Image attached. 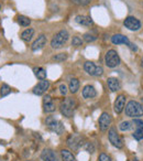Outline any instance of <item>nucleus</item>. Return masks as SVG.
<instances>
[{
  "label": "nucleus",
  "instance_id": "1",
  "mask_svg": "<svg viewBox=\"0 0 143 161\" xmlns=\"http://www.w3.org/2000/svg\"><path fill=\"white\" fill-rule=\"evenodd\" d=\"M76 101L74 98H72V97H67L65 98L64 101L61 103L60 105V109H61V113L64 115L65 117L69 118V117L73 116L74 114V110L76 108Z\"/></svg>",
  "mask_w": 143,
  "mask_h": 161
},
{
  "label": "nucleus",
  "instance_id": "2",
  "mask_svg": "<svg viewBox=\"0 0 143 161\" xmlns=\"http://www.w3.org/2000/svg\"><path fill=\"white\" fill-rule=\"evenodd\" d=\"M125 115L131 118H138V117L143 116L142 105L139 102L130 101L125 106Z\"/></svg>",
  "mask_w": 143,
  "mask_h": 161
},
{
  "label": "nucleus",
  "instance_id": "3",
  "mask_svg": "<svg viewBox=\"0 0 143 161\" xmlns=\"http://www.w3.org/2000/svg\"><path fill=\"white\" fill-rule=\"evenodd\" d=\"M68 38H69V33L67 30H61V31H58L51 41L52 49H61L67 42Z\"/></svg>",
  "mask_w": 143,
  "mask_h": 161
},
{
  "label": "nucleus",
  "instance_id": "4",
  "mask_svg": "<svg viewBox=\"0 0 143 161\" xmlns=\"http://www.w3.org/2000/svg\"><path fill=\"white\" fill-rule=\"evenodd\" d=\"M105 63L110 69H114V67L118 66L121 63L120 56H119L118 52L114 51V50H109L105 55Z\"/></svg>",
  "mask_w": 143,
  "mask_h": 161
},
{
  "label": "nucleus",
  "instance_id": "5",
  "mask_svg": "<svg viewBox=\"0 0 143 161\" xmlns=\"http://www.w3.org/2000/svg\"><path fill=\"white\" fill-rule=\"evenodd\" d=\"M108 139L111 142V145L114 147L118 148V149H122L123 148V140L119 134L117 132V129L114 127H111L108 131Z\"/></svg>",
  "mask_w": 143,
  "mask_h": 161
},
{
  "label": "nucleus",
  "instance_id": "6",
  "mask_svg": "<svg viewBox=\"0 0 143 161\" xmlns=\"http://www.w3.org/2000/svg\"><path fill=\"white\" fill-rule=\"evenodd\" d=\"M45 125L49 127L50 130H52V131H55L57 135H61L63 131H64V127H63L62 123H60V121H57L55 118H53V117H47L46 119H45Z\"/></svg>",
  "mask_w": 143,
  "mask_h": 161
},
{
  "label": "nucleus",
  "instance_id": "7",
  "mask_svg": "<svg viewBox=\"0 0 143 161\" xmlns=\"http://www.w3.org/2000/svg\"><path fill=\"white\" fill-rule=\"evenodd\" d=\"M84 69L87 72V74L93 76H101L103 74V69L101 66H97L94 62H90V61H87V62L84 64Z\"/></svg>",
  "mask_w": 143,
  "mask_h": 161
},
{
  "label": "nucleus",
  "instance_id": "8",
  "mask_svg": "<svg viewBox=\"0 0 143 161\" xmlns=\"http://www.w3.org/2000/svg\"><path fill=\"white\" fill-rule=\"evenodd\" d=\"M123 25H124L128 30H130V31H138V30H140L141 27H142L140 20L136 19L135 17H132V16H129L124 19Z\"/></svg>",
  "mask_w": 143,
  "mask_h": 161
},
{
  "label": "nucleus",
  "instance_id": "9",
  "mask_svg": "<svg viewBox=\"0 0 143 161\" xmlns=\"http://www.w3.org/2000/svg\"><path fill=\"white\" fill-rule=\"evenodd\" d=\"M111 121H112L111 115L107 112H103V114L100 115L99 120H98L99 128H100L101 131H106V130H108V128H109L110 125H111Z\"/></svg>",
  "mask_w": 143,
  "mask_h": 161
},
{
  "label": "nucleus",
  "instance_id": "10",
  "mask_svg": "<svg viewBox=\"0 0 143 161\" xmlns=\"http://www.w3.org/2000/svg\"><path fill=\"white\" fill-rule=\"evenodd\" d=\"M132 124H133L136 128L135 131H134V134L132 135L133 138L135 139V140H142L143 139V120L135 118V119H133Z\"/></svg>",
  "mask_w": 143,
  "mask_h": 161
},
{
  "label": "nucleus",
  "instance_id": "11",
  "mask_svg": "<svg viewBox=\"0 0 143 161\" xmlns=\"http://www.w3.org/2000/svg\"><path fill=\"white\" fill-rule=\"evenodd\" d=\"M50 87V82L47 80H41L40 83H38L33 88V94L35 95H43Z\"/></svg>",
  "mask_w": 143,
  "mask_h": 161
},
{
  "label": "nucleus",
  "instance_id": "12",
  "mask_svg": "<svg viewBox=\"0 0 143 161\" xmlns=\"http://www.w3.org/2000/svg\"><path fill=\"white\" fill-rule=\"evenodd\" d=\"M124 106H125V96L123 94L119 95L118 97L116 98L114 104V109L116 114H121L124 109Z\"/></svg>",
  "mask_w": 143,
  "mask_h": 161
},
{
  "label": "nucleus",
  "instance_id": "13",
  "mask_svg": "<svg viewBox=\"0 0 143 161\" xmlns=\"http://www.w3.org/2000/svg\"><path fill=\"white\" fill-rule=\"evenodd\" d=\"M55 104L50 95L43 97V110L45 113H53L55 112Z\"/></svg>",
  "mask_w": 143,
  "mask_h": 161
},
{
  "label": "nucleus",
  "instance_id": "14",
  "mask_svg": "<svg viewBox=\"0 0 143 161\" xmlns=\"http://www.w3.org/2000/svg\"><path fill=\"white\" fill-rule=\"evenodd\" d=\"M45 44H46V36H45L44 34H41V36H39L38 39L32 43L31 49H32V51H39V50L43 49Z\"/></svg>",
  "mask_w": 143,
  "mask_h": 161
},
{
  "label": "nucleus",
  "instance_id": "15",
  "mask_svg": "<svg viewBox=\"0 0 143 161\" xmlns=\"http://www.w3.org/2000/svg\"><path fill=\"white\" fill-rule=\"evenodd\" d=\"M41 159L43 161H57V157H56L55 152L49 148L43 149V151L41 152Z\"/></svg>",
  "mask_w": 143,
  "mask_h": 161
},
{
  "label": "nucleus",
  "instance_id": "16",
  "mask_svg": "<svg viewBox=\"0 0 143 161\" xmlns=\"http://www.w3.org/2000/svg\"><path fill=\"white\" fill-rule=\"evenodd\" d=\"M107 84H108V87L111 92H117L121 88V84H120V80H118L117 77H109L107 80Z\"/></svg>",
  "mask_w": 143,
  "mask_h": 161
},
{
  "label": "nucleus",
  "instance_id": "17",
  "mask_svg": "<svg viewBox=\"0 0 143 161\" xmlns=\"http://www.w3.org/2000/svg\"><path fill=\"white\" fill-rule=\"evenodd\" d=\"M75 21H76V23H78V25H85V27H90V25H94V21H93V19L90 18L89 16H76V18H75Z\"/></svg>",
  "mask_w": 143,
  "mask_h": 161
},
{
  "label": "nucleus",
  "instance_id": "18",
  "mask_svg": "<svg viewBox=\"0 0 143 161\" xmlns=\"http://www.w3.org/2000/svg\"><path fill=\"white\" fill-rule=\"evenodd\" d=\"M111 42L116 45H118V44L129 45L130 41H129V39L125 36H123V34H114V36H111Z\"/></svg>",
  "mask_w": 143,
  "mask_h": 161
},
{
  "label": "nucleus",
  "instance_id": "19",
  "mask_svg": "<svg viewBox=\"0 0 143 161\" xmlns=\"http://www.w3.org/2000/svg\"><path fill=\"white\" fill-rule=\"evenodd\" d=\"M97 93L96 90H95L94 86L92 85H86L85 87L83 88V97L86 99H89V98H94L96 97Z\"/></svg>",
  "mask_w": 143,
  "mask_h": 161
},
{
  "label": "nucleus",
  "instance_id": "20",
  "mask_svg": "<svg viewBox=\"0 0 143 161\" xmlns=\"http://www.w3.org/2000/svg\"><path fill=\"white\" fill-rule=\"evenodd\" d=\"M61 156H62L63 161H77L75 156L69 151L68 149H62L61 150Z\"/></svg>",
  "mask_w": 143,
  "mask_h": 161
},
{
  "label": "nucleus",
  "instance_id": "21",
  "mask_svg": "<svg viewBox=\"0 0 143 161\" xmlns=\"http://www.w3.org/2000/svg\"><path fill=\"white\" fill-rule=\"evenodd\" d=\"M79 80H77V78H72L71 80H69V92L72 93V94H75V93H77V91L79 90Z\"/></svg>",
  "mask_w": 143,
  "mask_h": 161
},
{
  "label": "nucleus",
  "instance_id": "22",
  "mask_svg": "<svg viewBox=\"0 0 143 161\" xmlns=\"http://www.w3.org/2000/svg\"><path fill=\"white\" fill-rule=\"evenodd\" d=\"M33 72H34V75H35L39 80H46V71H45L43 67H34Z\"/></svg>",
  "mask_w": 143,
  "mask_h": 161
},
{
  "label": "nucleus",
  "instance_id": "23",
  "mask_svg": "<svg viewBox=\"0 0 143 161\" xmlns=\"http://www.w3.org/2000/svg\"><path fill=\"white\" fill-rule=\"evenodd\" d=\"M33 34H34V30L29 28V29L24 30V31L21 33V39H22L23 41H25V42H29L32 39V36H33Z\"/></svg>",
  "mask_w": 143,
  "mask_h": 161
},
{
  "label": "nucleus",
  "instance_id": "24",
  "mask_svg": "<svg viewBox=\"0 0 143 161\" xmlns=\"http://www.w3.org/2000/svg\"><path fill=\"white\" fill-rule=\"evenodd\" d=\"M11 93V87H10L8 84H3L1 85V88H0V96L5 97L7 95H9Z\"/></svg>",
  "mask_w": 143,
  "mask_h": 161
},
{
  "label": "nucleus",
  "instance_id": "25",
  "mask_svg": "<svg viewBox=\"0 0 143 161\" xmlns=\"http://www.w3.org/2000/svg\"><path fill=\"white\" fill-rule=\"evenodd\" d=\"M18 22L21 27H29L30 23H31V20L25 16H19L18 17Z\"/></svg>",
  "mask_w": 143,
  "mask_h": 161
},
{
  "label": "nucleus",
  "instance_id": "26",
  "mask_svg": "<svg viewBox=\"0 0 143 161\" xmlns=\"http://www.w3.org/2000/svg\"><path fill=\"white\" fill-rule=\"evenodd\" d=\"M132 127V123H130V121H121L120 125H119V128H120L121 131H128V130H130Z\"/></svg>",
  "mask_w": 143,
  "mask_h": 161
},
{
  "label": "nucleus",
  "instance_id": "27",
  "mask_svg": "<svg viewBox=\"0 0 143 161\" xmlns=\"http://www.w3.org/2000/svg\"><path fill=\"white\" fill-rule=\"evenodd\" d=\"M67 58V54L66 53H60V54H56L52 58V60L55 61V62H64L65 60Z\"/></svg>",
  "mask_w": 143,
  "mask_h": 161
},
{
  "label": "nucleus",
  "instance_id": "28",
  "mask_svg": "<svg viewBox=\"0 0 143 161\" xmlns=\"http://www.w3.org/2000/svg\"><path fill=\"white\" fill-rule=\"evenodd\" d=\"M83 39H84V41L90 43V42H94V41H96L97 36H94V34H92V33H85L83 36Z\"/></svg>",
  "mask_w": 143,
  "mask_h": 161
},
{
  "label": "nucleus",
  "instance_id": "29",
  "mask_svg": "<svg viewBox=\"0 0 143 161\" xmlns=\"http://www.w3.org/2000/svg\"><path fill=\"white\" fill-rule=\"evenodd\" d=\"M83 44V40H82L79 36H74L73 40H72V45H74V47H81Z\"/></svg>",
  "mask_w": 143,
  "mask_h": 161
},
{
  "label": "nucleus",
  "instance_id": "30",
  "mask_svg": "<svg viewBox=\"0 0 143 161\" xmlns=\"http://www.w3.org/2000/svg\"><path fill=\"white\" fill-rule=\"evenodd\" d=\"M71 1L78 6H87L90 3V0H71Z\"/></svg>",
  "mask_w": 143,
  "mask_h": 161
},
{
  "label": "nucleus",
  "instance_id": "31",
  "mask_svg": "<svg viewBox=\"0 0 143 161\" xmlns=\"http://www.w3.org/2000/svg\"><path fill=\"white\" fill-rule=\"evenodd\" d=\"M85 149H86V151H88L89 153H94V152H95L94 143H93V142H87L85 145Z\"/></svg>",
  "mask_w": 143,
  "mask_h": 161
},
{
  "label": "nucleus",
  "instance_id": "32",
  "mask_svg": "<svg viewBox=\"0 0 143 161\" xmlns=\"http://www.w3.org/2000/svg\"><path fill=\"white\" fill-rule=\"evenodd\" d=\"M98 160L99 161H111V159H110V157L108 156V154L106 153H100L98 157Z\"/></svg>",
  "mask_w": 143,
  "mask_h": 161
},
{
  "label": "nucleus",
  "instance_id": "33",
  "mask_svg": "<svg viewBox=\"0 0 143 161\" xmlns=\"http://www.w3.org/2000/svg\"><path fill=\"white\" fill-rule=\"evenodd\" d=\"M60 92H61V94H62V95H66L67 87H66V85H65V84H62V85H60Z\"/></svg>",
  "mask_w": 143,
  "mask_h": 161
},
{
  "label": "nucleus",
  "instance_id": "34",
  "mask_svg": "<svg viewBox=\"0 0 143 161\" xmlns=\"http://www.w3.org/2000/svg\"><path fill=\"white\" fill-rule=\"evenodd\" d=\"M128 47H129V49L131 50V51H133V52L138 51V47H136L135 44H133V43H131V42H130V43H129V45H128Z\"/></svg>",
  "mask_w": 143,
  "mask_h": 161
},
{
  "label": "nucleus",
  "instance_id": "35",
  "mask_svg": "<svg viewBox=\"0 0 143 161\" xmlns=\"http://www.w3.org/2000/svg\"><path fill=\"white\" fill-rule=\"evenodd\" d=\"M141 105H142V109H143V97L141 98Z\"/></svg>",
  "mask_w": 143,
  "mask_h": 161
},
{
  "label": "nucleus",
  "instance_id": "36",
  "mask_svg": "<svg viewBox=\"0 0 143 161\" xmlns=\"http://www.w3.org/2000/svg\"><path fill=\"white\" fill-rule=\"evenodd\" d=\"M141 66L143 67V58H142V60H141Z\"/></svg>",
  "mask_w": 143,
  "mask_h": 161
},
{
  "label": "nucleus",
  "instance_id": "37",
  "mask_svg": "<svg viewBox=\"0 0 143 161\" xmlns=\"http://www.w3.org/2000/svg\"><path fill=\"white\" fill-rule=\"evenodd\" d=\"M27 161H32V160H27Z\"/></svg>",
  "mask_w": 143,
  "mask_h": 161
},
{
  "label": "nucleus",
  "instance_id": "38",
  "mask_svg": "<svg viewBox=\"0 0 143 161\" xmlns=\"http://www.w3.org/2000/svg\"><path fill=\"white\" fill-rule=\"evenodd\" d=\"M0 9H1V6H0Z\"/></svg>",
  "mask_w": 143,
  "mask_h": 161
},
{
  "label": "nucleus",
  "instance_id": "39",
  "mask_svg": "<svg viewBox=\"0 0 143 161\" xmlns=\"http://www.w3.org/2000/svg\"><path fill=\"white\" fill-rule=\"evenodd\" d=\"M134 161H139V160H134Z\"/></svg>",
  "mask_w": 143,
  "mask_h": 161
}]
</instances>
